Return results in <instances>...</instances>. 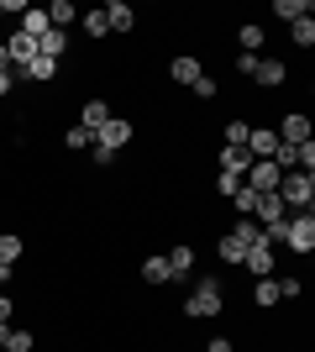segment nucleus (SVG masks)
I'll return each mask as SVG.
<instances>
[{"mask_svg": "<svg viewBox=\"0 0 315 352\" xmlns=\"http://www.w3.org/2000/svg\"><path fill=\"white\" fill-rule=\"evenodd\" d=\"M247 132H253L247 121H226V142L221 147H247Z\"/></svg>", "mask_w": 315, "mask_h": 352, "instance_id": "nucleus-28", "label": "nucleus"}, {"mask_svg": "<svg viewBox=\"0 0 315 352\" xmlns=\"http://www.w3.org/2000/svg\"><path fill=\"white\" fill-rule=\"evenodd\" d=\"M5 53H11V63H32V58H37V43H32V37H21V32H16L11 43H5Z\"/></svg>", "mask_w": 315, "mask_h": 352, "instance_id": "nucleus-18", "label": "nucleus"}, {"mask_svg": "<svg viewBox=\"0 0 315 352\" xmlns=\"http://www.w3.org/2000/svg\"><path fill=\"white\" fill-rule=\"evenodd\" d=\"M0 321H11V300L5 294H0Z\"/></svg>", "mask_w": 315, "mask_h": 352, "instance_id": "nucleus-36", "label": "nucleus"}, {"mask_svg": "<svg viewBox=\"0 0 315 352\" xmlns=\"http://www.w3.org/2000/svg\"><path fill=\"white\" fill-rule=\"evenodd\" d=\"M32 347H37L32 331H5V347H0V352H32Z\"/></svg>", "mask_w": 315, "mask_h": 352, "instance_id": "nucleus-27", "label": "nucleus"}, {"mask_svg": "<svg viewBox=\"0 0 315 352\" xmlns=\"http://www.w3.org/2000/svg\"><path fill=\"white\" fill-rule=\"evenodd\" d=\"M5 284H11V268H5V263H0V289H5Z\"/></svg>", "mask_w": 315, "mask_h": 352, "instance_id": "nucleus-38", "label": "nucleus"}, {"mask_svg": "<svg viewBox=\"0 0 315 352\" xmlns=\"http://www.w3.org/2000/svg\"><path fill=\"white\" fill-rule=\"evenodd\" d=\"M0 21H5V0H0Z\"/></svg>", "mask_w": 315, "mask_h": 352, "instance_id": "nucleus-40", "label": "nucleus"}, {"mask_svg": "<svg viewBox=\"0 0 315 352\" xmlns=\"http://www.w3.org/2000/svg\"><path fill=\"white\" fill-rule=\"evenodd\" d=\"M247 168H253V153H247V147H221V174H247Z\"/></svg>", "mask_w": 315, "mask_h": 352, "instance_id": "nucleus-12", "label": "nucleus"}, {"mask_svg": "<svg viewBox=\"0 0 315 352\" xmlns=\"http://www.w3.org/2000/svg\"><path fill=\"white\" fill-rule=\"evenodd\" d=\"M105 121H110V105H105V100H84V111H79V126H84V132H100V126H105Z\"/></svg>", "mask_w": 315, "mask_h": 352, "instance_id": "nucleus-10", "label": "nucleus"}, {"mask_svg": "<svg viewBox=\"0 0 315 352\" xmlns=\"http://www.w3.org/2000/svg\"><path fill=\"white\" fill-rule=\"evenodd\" d=\"M242 268H253L257 279H273V268H279V263H273V248H268V242H263V236H257L253 248H247V258H242Z\"/></svg>", "mask_w": 315, "mask_h": 352, "instance_id": "nucleus-5", "label": "nucleus"}, {"mask_svg": "<svg viewBox=\"0 0 315 352\" xmlns=\"http://www.w3.org/2000/svg\"><path fill=\"white\" fill-rule=\"evenodd\" d=\"M231 206H237V216H253V210H257V195L247 190V184H242V190L231 195Z\"/></svg>", "mask_w": 315, "mask_h": 352, "instance_id": "nucleus-30", "label": "nucleus"}, {"mask_svg": "<svg viewBox=\"0 0 315 352\" xmlns=\"http://www.w3.org/2000/svg\"><path fill=\"white\" fill-rule=\"evenodd\" d=\"M215 190H221V195H226V200H231V195H237V190H242V179H237V174H221V179H215Z\"/></svg>", "mask_w": 315, "mask_h": 352, "instance_id": "nucleus-32", "label": "nucleus"}, {"mask_svg": "<svg viewBox=\"0 0 315 352\" xmlns=\"http://www.w3.org/2000/svg\"><path fill=\"white\" fill-rule=\"evenodd\" d=\"M0 74H11V53H5V43H0Z\"/></svg>", "mask_w": 315, "mask_h": 352, "instance_id": "nucleus-35", "label": "nucleus"}, {"mask_svg": "<svg viewBox=\"0 0 315 352\" xmlns=\"http://www.w3.org/2000/svg\"><path fill=\"white\" fill-rule=\"evenodd\" d=\"M74 16H79V11H74V6H69V0H53V6H47V21H53V27H58V32L69 27Z\"/></svg>", "mask_w": 315, "mask_h": 352, "instance_id": "nucleus-21", "label": "nucleus"}, {"mask_svg": "<svg viewBox=\"0 0 315 352\" xmlns=\"http://www.w3.org/2000/svg\"><path fill=\"white\" fill-rule=\"evenodd\" d=\"M273 16H284V21H300V16H310V6H305V0H273Z\"/></svg>", "mask_w": 315, "mask_h": 352, "instance_id": "nucleus-22", "label": "nucleus"}, {"mask_svg": "<svg viewBox=\"0 0 315 352\" xmlns=\"http://www.w3.org/2000/svg\"><path fill=\"white\" fill-rule=\"evenodd\" d=\"M47 27H53V21H47V11H37V6H27V16H21V37H32V43H37V37H43Z\"/></svg>", "mask_w": 315, "mask_h": 352, "instance_id": "nucleus-15", "label": "nucleus"}, {"mask_svg": "<svg viewBox=\"0 0 315 352\" xmlns=\"http://www.w3.org/2000/svg\"><path fill=\"white\" fill-rule=\"evenodd\" d=\"M279 142H289V147H305V142H310V121H305L300 111H294V116H284V121H279Z\"/></svg>", "mask_w": 315, "mask_h": 352, "instance_id": "nucleus-6", "label": "nucleus"}, {"mask_svg": "<svg viewBox=\"0 0 315 352\" xmlns=\"http://www.w3.org/2000/svg\"><path fill=\"white\" fill-rule=\"evenodd\" d=\"M253 305H257V310L279 305V279H257V284H253Z\"/></svg>", "mask_w": 315, "mask_h": 352, "instance_id": "nucleus-19", "label": "nucleus"}, {"mask_svg": "<svg viewBox=\"0 0 315 352\" xmlns=\"http://www.w3.org/2000/svg\"><path fill=\"white\" fill-rule=\"evenodd\" d=\"M105 11V21H110V32H132L137 27V11L126 6V0H110V6H100Z\"/></svg>", "mask_w": 315, "mask_h": 352, "instance_id": "nucleus-8", "label": "nucleus"}, {"mask_svg": "<svg viewBox=\"0 0 315 352\" xmlns=\"http://www.w3.org/2000/svg\"><path fill=\"white\" fill-rule=\"evenodd\" d=\"M79 21H84V32H90V37H105V32H110V21H105V11H84V16H79Z\"/></svg>", "mask_w": 315, "mask_h": 352, "instance_id": "nucleus-29", "label": "nucleus"}, {"mask_svg": "<svg viewBox=\"0 0 315 352\" xmlns=\"http://www.w3.org/2000/svg\"><path fill=\"white\" fill-rule=\"evenodd\" d=\"M205 352H231V342H226V337H215V342H210Z\"/></svg>", "mask_w": 315, "mask_h": 352, "instance_id": "nucleus-34", "label": "nucleus"}, {"mask_svg": "<svg viewBox=\"0 0 315 352\" xmlns=\"http://www.w3.org/2000/svg\"><path fill=\"white\" fill-rule=\"evenodd\" d=\"M200 74H205V69H200V58H184V53L168 63V79H174V85H195Z\"/></svg>", "mask_w": 315, "mask_h": 352, "instance_id": "nucleus-13", "label": "nucleus"}, {"mask_svg": "<svg viewBox=\"0 0 315 352\" xmlns=\"http://www.w3.org/2000/svg\"><path fill=\"white\" fill-rule=\"evenodd\" d=\"M215 248H221V263H242V258H247V248H242V242H237L231 232H226L221 242H215Z\"/></svg>", "mask_w": 315, "mask_h": 352, "instance_id": "nucleus-24", "label": "nucleus"}, {"mask_svg": "<svg viewBox=\"0 0 315 352\" xmlns=\"http://www.w3.org/2000/svg\"><path fill=\"white\" fill-rule=\"evenodd\" d=\"M63 47H69V32L47 27L43 37H37V58H53V63H58V58H63Z\"/></svg>", "mask_w": 315, "mask_h": 352, "instance_id": "nucleus-7", "label": "nucleus"}, {"mask_svg": "<svg viewBox=\"0 0 315 352\" xmlns=\"http://www.w3.org/2000/svg\"><path fill=\"white\" fill-rule=\"evenodd\" d=\"M273 147H279V132H268V126H253V132H247V153H253V158H273Z\"/></svg>", "mask_w": 315, "mask_h": 352, "instance_id": "nucleus-11", "label": "nucleus"}, {"mask_svg": "<svg viewBox=\"0 0 315 352\" xmlns=\"http://www.w3.org/2000/svg\"><path fill=\"white\" fill-rule=\"evenodd\" d=\"M137 274H142L148 284H168V279H174V274H168V258H142V268H137Z\"/></svg>", "mask_w": 315, "mask_h": 352, "instance_id": "nucleus-16", "label": "nucleus"}, {"mask_svg": "<svg viewBox=\"0 0 315 352\" xmlns=\"http://www.w3.org/2000/svg\"><path fill=\"white\" fill-rule=\"evenodd\" d=\"M284 242H289L294 252H300V258H305V252L315 248V216H310V210H300V216H289V226H284Z\"/></svg>", "mask_w": 315, "mask_h": 352, "instance_id": "nucleus-3", "label": "nucleus"}, {"mask_svg": "<svg viewBox=\"0 0 315 352\" xmlns=\"http://www.w3.org/2000/svg\"><path fill=\"white\" fill-rule=\"evenodd\" d=\"M237 74H247V79H253V74H257V53H242V58H237Z\"/></svg>", "mask_w": 315, "mask_h": 352, "instance_id": "nucleus-33", "label": "nucleus"}, {"mask_svg": "<svg viewBox=\"0 0 315 352\" xmlns=\"http://www.w3.org/2000/svg\"><path fill=\"white\" fill-rule=\"evenodd\" d=\"M163 258H168V274H174V279H184V274L195 268V248H184V242L174 252H163Z\"/></svg>", "mask_w": 315, "mask_h": 352, "instance_id": "nucleus-14", "label": "nucleus"}, {"mask_svg": "<svg viewBox=\"0 0 315 352\" xmlns=\"http://www.w3.org/2000/svg\"><path fill=\"white\" fill-rule=\"evenodd\" d=\"M0 95H11V74H0Z\"/></svg>", "mask_w": 315, "mask_h": 352, "instance_id": "nucleus-37", "label": "nucleus"}, {"mask_svg": "<svg viewBox=\"0 0 315 352\" xmlns=\"http://www.w3.org/2000/svg\"><path fill=\"white\" fill-rule=\"evenodd\" d=\"M189 89H195L200 100H215V79H210V74H200V79H195V85H189Z\"/></svg>", "mask_w": 315, "mask_h": 352, "instance_id": "nucleus-31", "label": "nucleus"}, {"mask_svg": "<svg viewBox=\"0 0 315 352\" xmlns=\"http://www.w3.org/2000/svg\"><path fill=\"white\" fill-rule=\"evenodd\" d=\"M237 43H242V53H257V47H263V27H257V21H247V27L237 32Z\"/></svg>", "mask_w": 315, "mask_h": 352, "instance_id": "nucleus-25", "label": "nucleus"}, {"mask_svg": "<svg viewBox=\"0 0 315 352\" xmlns=\"http://www.w3.org/2000/svg\"><path fill=\"white\" fill-rule=\"evenodd\" d=\"M5 331H11V326H5V321H0V347H5Z\"/></svg>", "mask_w": 315, "mask_h": 352, "instance_id": "nucleus-39", "label": "nucleus"}, {"mask_svg": "<svg viewBox=\"0 0 315 352\" xmlns=\"http://www.w3.org/2000/svg\"><path fill=\"white\" fill-rule=\"evenodd\" d=\"M289 37H294V47H310V43H315V21H310V16L289 21Z\"/></svg>", "mask_w": 315, "mask_h": 352, "instance_id": "nucleus-20", "label": "nucleus"}, {"mask_svg": "<svg viewBox=\"0 0 315 352\" xmlns=\"http://www.w3.org/2000/svg\"><path fill=\"white\" fill-rule=\"evenodd\" d=\"M221 279H200L195 284V294H189V300H184V310H189V316H195V321H210V316H221Z\"/></svg>", "mask_w": 315, "mask_h": 352, "instance_id": "nucleus-2", "label": "nucleus"}, {"mask_svg": "<svg viewBox=\"0 0 315 352\" xmlns=\"http://www.w3.org/2000/svg\"><path fill=\"white\" fill-rule=\"evenodd\" d=\"M21 74H27L32 85H47V79L58 74V63H53V58H32V63H21Z\"/></svg>", "mask_w": 315, "mask_h": 352, "instance_id": "nucleus-17", "label": "nucleus"}, {"mask_svg": "<svg viewBox=\"0 0 315 352\" xmlns=\"http://www.w3.org/2000/svg\"><path fill=\"white\" fill-rule=\"evenodd\" d=\"M126 142H132V121H121V116H110L100 132H95V147H105V153H121Z\"/></svg>", "mask_w": 315, "mask_h": 352, "instance_id": "nucleus-4", "label": "nucleus"}, {"mask_svg": "<svg viewBox=\"0 0 315 352\" xmlns=\"http://www.w3.org/2000/svg\"><path fill=\"white\" fill-rule=\"evenodd\" d=\"M257 85H268V89H279L289 79V69H284V58H257V74H253Z\"/></svg>", "mask_w": 315, "mask_h": 352, "instance_id": "nucleus-9", "label": "nucleus"}, {"mask_svg": "<svg viewBox=\"0 0 315 352\" xmlns=\"http://www.w3.org/2000/svg\"><path fill=\"white\" fill-rule=\"evenodd\" d=\"M63 147H69V153H84V147H95V137L84 132V126H69V132H63Z\"/></svg>", "mask_w": 315, "mask_h": 352, "instance_id": "nucleus-26", "label": "nucleus"}, {"mask_svg": "<svg viewBox=\"0 0 315 352\" xmlns=\"http://www.w3.org/2000/svg\"><path fill=\"white\" fill-rule=\"evenodd\" d=\"M279 200H284V210L289 216H300V210H310V200H315V174H284L279 179Z\"/></svg>", "mask_w": 315, "mask_h": 352, "instance_id": "nucleus-1", "label": "nucleus"}, {"mask_svg": "<svg viewBox=\"0 0 315 352\" xmlns=\"http://www.w3.org/2000/svg\"><path fill=\"white\" fill-rule=\"evenodd\" d=\"M16 258H21V236H16V232H0V263L11 268Z\"/></svg>", "mask_w": 315, "mask_h": 352, "instance_id": "nucleus-23", "label": "nucleus"}]
</instances>
